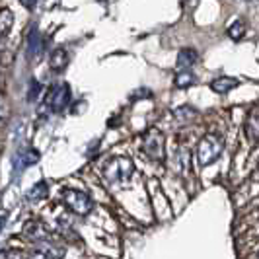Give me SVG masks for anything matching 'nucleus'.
I'll use <instances>...</instances> for the list:
<instances>
[{
	"label": "nucleus",
	"instance_id": "obj_19",
	"mask_svg": "<svg viewBox=\"0 0 259 259\" xmlns=\"http://www.w3.org/2000/svg\"><path fill=\"white\" fill-rule=\"evenodd\" d=\"M37 96H39V82H31L29 84V94H27V100L29 102H33V100H37Z\"/></svg>",
	"mask_w": 259,
	"mask_h": 259
},
{
	"label": "nucleus",
	"instance_id": "obj_11",
	"mask_svg": "<svg viewBox=\"0 0 259 259\" xmlns=\"http://www.w3.org/2000/svg\"><path fill=\"white\" fill-rule=\"evenodd\" d=\"M174 117L180 125H189L193 123L195 117H197V109H193L191 105H182V107H176L174 109Z\"/></svg>",
	"mask_w": 259,
	"mask_h": 259
},
{
	"label": "nucleus",
	"instance_id": "obj_17",
	"mask_svg": "<svg viewBox=\"0 0 259 259\" xmlns=\"http://www.w3.org/2000/svg\"><path fill=\"white\" fill-rule=\"evenodd\" d=\"M39 31L37 29H33L31 33H29V39H27V53H29V57L33 55V57H37L39 53Z\"/></svg>",
	"mask_w": 259,
	"mask_h": 259
},
{
	"label": "nucleus",
	"instance_id": "obj_13",
	"mask_svg": "<svg viewBox=\"0 0 259 259\" xmlns=\"http://www.w3.org/2000/svg\"><path fill=\"white\" fill-rule=\"evenodd\" d=\"M47 193H49L47 185L41 182V183H37V185H33V189H29V193H27L26 199L29 203H35V201H43V199L47 197Z\"/></svg>",
	"mask_w": 259,
	"mask_h": 259
},
{
	"label": "nucleus",
	"instance_id": "obj_18",
	"mask_svg": "<svg viewBox=\"0 0 259 259\" xmlns=\"http://www.w3.org/2000/svg\"><path fill=\"white\" fill-rule=\"evenodd\" d=\"M20 158H22V164H24V166H31V164H35L39 160V152L35 148H29L24 154H20Z\"/></svg>",
	"mask_w": 259,
	"mask_h": 259
},
{
	"label": "nucleus",
	"instance_id": "obj_4",
	"mask_svg": "<svg viewBox=\"0 0 259 259\" xmlns=\"http://www.w3.org/2000/svg\"><path fill=\"white\" fill-rule=\"evenodd\" d=\"M63 203L80 217L90 214L94 208V201L90 195H86L84 191H76V189H63Z\"/></svg>",
	"mask_w": 259,
	"mask_h": 259
},
{
	"label": "nucleus",
	"instance_id": "obj_9",
	"mask_svg": "<svg viewBox=\"0 0 259 259\" xmlns=\"http://www.w3.org/2000/svg\"><path fill=\"white\" fill-rule=\"evenodd\" d=\"M197 59H199L197 49H193V47H183L182 51L178 53L176 66H178V70H189L197 63Z\"/></svg>",
	"mask_w": 259,
	"mask_h": 259
},
{
	"label": "nucleus",
	"instance_id": "obj_15",
	"mask_svg": "<svg viewBox=\"0 0 259 259\" xmlns=\"http://www.w3.org/2000/svg\"><path fill=\"white\" fill-rule=\"evenodd\" d=\"M12 24H14V14L8 8L0 10V37L8 33V29L12 27Z\"/></svg>",
	"mask_w": 259,
	"mask_h": 259
},
{
	"label": "nucleus",
	"instance_id": "obj_21",
	"mask_svg": "<svg viewBox=\"0 0 259 259\" xmlns=\"http://www.w3.org/2000/svg\"><path fill=\"white\" fill-rule=\"evenodd\" d=\"M20 4H22L24 8H27V10H33V6L37 4V0H20Z\"/></svg>",
	"mask_w": 259,
	"mask_h": 259
},
{
	"label": "nucleus",
	"instance_id": "obj_10",
	"mask_svg": "<svg viewBox=\"0 0 259 259\" xmlns=\"http://www.w3.org/2000/svg\"><path fill=\"white\" fill-rule=\"evenodd\" d=\"M238 86H240V80L234 76H219L210 82V90L217 94H228Z\"/></svg>",
	"mask_w": 259,
	"mask_h": 259
},
{
	"label": "nucleus",
	"instance_id": "obj_20",
	"mask_svg": "<svg viewBox=\"0 0 259 259\" xmlns=\"http://www.w3.org/2000/svg\"><path fill=\"white\" fill-rule=\"evenodd\" d=\"M0 257H26L22 251H0Z\"/></svg>",
	"mask_w": 259,
	"mask_h": 259
},
{
	"label": "nucleus",
	"instance_id": "obj_2",
	"mask_svg": "<svg viewBox=\"0 0 259 259\" xmlns=\"http://www.w3.org/2000/svg\"><path fill=\"white\" fill-rule=\"evenodd\" d=\"M222 150H224V139L221 135H217V133L205 135L197 146V160L201 166H208L221 158Z\"/></svg>",
	"mask_w": 259,
	"mask_h": 259
},
{
	"label": "nucleus",
	"instance_id": "obj_14",
	"mask_svg": "<svg viewBox=\"0 0 259 259\" xmlns=\"http://www.w3.org/2000/svg\"><path fill=\"white\" fill-rule=\"evenodd\" d=\"M193 84H197V78H195V74H191L189 70H183V72H180V74L176 76V86L182 88V90L191 88Z\"/></svg>",
	"mask_w": 259,
	"mask_h": 259
},
{
	"label": "nucleus",
	"instance_id": "obj_1",
	"mask_svg": "<svg viewBox=\"0 0 259 259\" xmlns=\"http://www.w3.org/2000/svg\"><path fill=\"white\" fill-rule=\"evenodd\" d=\"M104 176L111 185H127L135 176V164L129 156H115L104 166Z\"/></svg>",
	"mask_w": 259,
	"mask_h": 259
},
{
	"label": "nucleus",
	"instance_id": "obj_6",
	"mask_svg": "<svg viewBox=\"0 0 259 259\" xmlns=\"http://www.w3.org/2000/svg\"><path fill=\"white\" fill-rule=\"evenodd\" d=\"M24 236H26L27 240H31V242H39V240H47V238H53L51 230L45 226V224H41L37 221H29L24 226Z\"/></svg>",
	"mask_w": 259,
	"mask_h": 259
},
{
	"label": "nucleus",
	"instance_id": "obj_3",
	"mask_svg": "<svg viewBox=\"0 0 259 259\" xmlns=\"http://www.w3.org/2000/svg\"><path fill=\"white\" fill-rule=\"evenodd\" d=\"M143 150L144 154L148 156L150 160H154V162L164 160V154H166V137H164V133L158 129L148 131L143 139Z\"/></svg>",
	"mask_w": 259,
	"mask_h": 259
},
{
	"label": "nucleus",
	"instance_id": "obj_7",
	"mask_svg": "<svg viewBox=\"0 0 259 259\" xmlns=\"http://www.w3.org/2000/svg\"><path fill=\"white\" fill-rule=\"evenodd\" d=\"M33 244H35V253L37 255H45V257H63L65 255V247L55 244L53 238L39 240V242H33Z\"/></svg>",
	"mask_w": 259,
	"mask_h": 259
},
{
	"label": "nucleus",
	"instance_id": "obj_12",
	"mask_svg": "<svg viewBox=\"0 0 259 259\" xmlns=\"http://www.w3.org/2000/svg\"><path fill=\"white\" fill-rule=\"evenodd\" d=\"M66 65H68V53L65 49H57V51H53L51 59H49V68L55 70V72H61V70H65Z\"/></svg>",
	"mask_w": 259,
	"mask_h": 259
},
{
	"label": "nucleus",
	"instance_id": "obj_5",
	"mask_svg": "<svg viewBox=\"0 0 259 259\" xmlns=\"http://www.w3.org/2000/svg\"><path fill=\"white\" fill-rule=\"evenodd\" d=\"M68 102H70V88H68V84H61V86L53 88L51 96L47 98V105L51 107V111H55V113L63 111L68 105Z\"/></svg>",
	"mask_w": 259,
	"mask_h": 259
},
{
	"label": "nucleus",
	"instance_id": "obj_16",
	"mask_svg": "<svg viewBox=\"0 0 259 259\" xmlns=\"http://www.w3.org/2000/svg\"><path fill=\"white\" fill-rule=\"evenodd\" d=\"M244 35H246V24L242 20H236L232 26L228 27V37L232 41H240Z\"/></svg>",
	"mask_w": 259,
	"mask_h": 259
},
{
	"label": "nucleus",
	"instance_id": "obj_22",
	"mask_svg": "<svg viewBox=\"0 0 259 259\" xmlns=\"http://www.w3.org/2000/svg\"><path fill=\"white\" fill-rule=\"evenodd\" d=\"M4 222H6V214L2 212V214H0V232H2V226H4Z\"/></svg>",
	"mask_w": 259,
	"mask_h": 259
},
{
	"label": "nucleus",
	"instance_id": "obj_8",
	"mask_svg": "<svg viewBox=\"0 0 259 259\" xmlns=\"http://www.w3.org/2000/svg\"><path fill=\"white\" fill-rule=\"evenodd\" d=\"M244 133H246L249 143H259V107H253V109L247 113Z\"/></svg>",
	"mask_w": 259,
	"mask_h": 259
},
{
	"label": "nucleus",
	"instance_id": "obj_23",
	"mask_svg": "<svg viewBox=\"0 0 259 259\" xmlns=\"http://www.w3.org/2000/svg\"><path fill=\"white\" fill-rule=\"evenodd\" d=\"M257 257H259V253H257Z\"/></svg>",
	"mask_w": 259,
	"mask_h": 259
}]
</instances>
